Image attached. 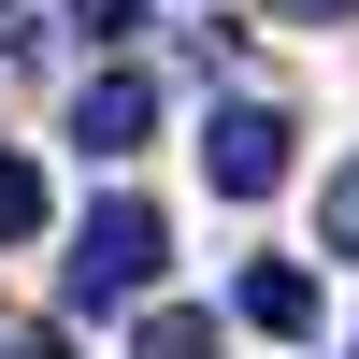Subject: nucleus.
Returning a JSON list of instances; mask_svg holds the SVG:
<instances>
[{
	"label": "nucleus",
	"mask_w": 359,
	"mask_h": 359,
	"mask_svg": "<svg viewBox=\"0 0 359 359\" xmlns=\"http://www.w3.org/2000/svg\"><path fill=\"white\" fill-rule=\"evenodd\" d=\"M130 359H216V316H201V302H158V316H144V345Z\"/></svg>",
	"instance_id": "obj_5"
},
{
	"label": "nucleus",
	"mask_w": 359,
	"mask_h": 359,
	"mask_svg": "<svg viewBox=\"0 0 359 359\" xmlns=\"http://www.w3.org/2000/svg\"><path fill=\"white\" fill-rule=\"evenodd\" d=\"M43 43V15H29V0H0V57H29Z\"/></svg>",
	"instance_id": "obj_9"
},
{
	"label": "nucleus",
	"mask_w": 359,
	"mask_h": 359,
	"mask_svg": "<svg viewBox=\"0 0 359 359\" xmlns=\"http://www.w3.org/2000/svg\"><path fill=\"white\" fill-rule=\"evenodd\" d=\"M0 359H72V345H57V331H15V345H0Z\"/></svg>",
	"instance_id": "obj_11"
},
{
	"label": "nucleus",
	"mask_w": 359,
	"mask_h": 359,
	"mask_svg": "<svg viewBox=\"0 0 359 359\" xmlns=\"http://www.w3.org/2000/svg\"><path fill=\"white\" fill-rule=\"evenodd\" d=\"M273 15H287V29H331V15H359V0H273Z\"/></svg>",
	"instance_id": "obj_10"
},
{
	"label": "nucleus",
	"mask_w": 359,
	"mask_h": 359,
	"mask_svg": "<svg viewBox=\"0 0 359 359\" xmlns=\"http://www.w3.org/2000/svg\"><path fill=\"white\" fill-rule=\"evenodd\" d=\"M29 230H43V172L0 144V245H29Z\"/></svg>",
	"instance_id": "obj_6"
},
{
	"label": "nucleus",
	"mask_w": 359,
	"mask_h": 359,
	"mask_svg": "<svg viewBox=\"0 0 359 359\" xmlns=\"http://www.w3.org/2000/svg\"><path fill=\"white\" fill-rule=\"evenodd\" d=\"M57 15H72L86 43H130V29H144V0H57Z\"/></svg>",
	"instance_id": "obj_8"
},
{
	"label": "nucleus",
	"mask_w": 359,
	"mask_h": 359,
	"mask_svg": "<svg viewBox=\"0 0 359 359\" xmlns=\"http://www.w3.org/2000/svg\"><path fill=\"white\" fill-rule=\"evenodd\" d=\"M230 316L273 331V345H302L316 331V273H302V259H245V273H230Z\"/></svg>",
	"instance_id": "obj_4"
},
{
	"label": "nucleus",
	"mask_w": 359,
	"mask_h": 359,
	"mask_svg": "<svg viewBox=\"0 0 359 359\" xmlns=\"http://www.w3.org/2000/svg\"><path fill=\"white\" fill-rule=\"evenodd\" d=\"M158 259H172V230H158V201H86V230H72V259H57V302L72 316H130L144 287H158Z\"/></svg>",
	"instance_id": "obj_1"
},
{
	"label": "nucleus",
	"mask_w": 359,
	"mask_h": 359,
	"mask_svg": "<svg viewBox=\"0 0 359 359\" xmlns=\"http://www.w3.org/2000/svg\"><path fill=\"white\" fill-rule=\"evenodd\" d=\"M287 101H216L201 115V172H216V201H273L287 187Z\"/></svg>",
	"instance_id": "obj_2"
},
{
	"label": "nucleus",
	"mask_w": 359,
	"mask_h": 359,
	"mask_svg": "<svg viewBox=\"0 0 359 359\" xmlns=\"http://www.w3.org/2000/svg\"><path fill=\"white\" fill-rule=\"evenodd\" d=\"M316 245H331V259H359V158L331 172V201H316Z\"/></svg>",
	"instance_id": "obj_7"
},
{
	"label": "nucleus",
	"mask_w": 359,
	"mask_h": 359,
	"mask_svg": "<svg viewBox=\"0 0 359 359\" xmlns=\"http://www.w3.org/2000/svg\"><path fill=\"white\" fill-rule=\"evenodd\" d=\"M144 130H158V86H144V72H86L72 86V158H144Z\"/></svg>",
	"instance_id": "obj_3"
}]
</instances>
